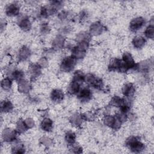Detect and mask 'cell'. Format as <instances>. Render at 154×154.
I'll use <instances>...</instances> for the list:
<instances>
[{
    "label": "cell",
    "mask_w": 154,
    "mask_h": 154,
    "mask_svg": "<svg viewBox=\"0 0 154 154\" xmlns=\"http://www.w3.org/2000/svg\"><path fill=\"white\" fill-rule=\"evenodd\" d=\"M127 146L134 152H140L144 148V144L135 137H131L126 141Z\"/></svg>",
    "instance_id": "6da1fadb"
},
{
    "label": "cell",
    "mask_w": 154,
    "mask_h": 154,
    "mask_svg": "<svg viewBox=\"0 0 154 154\" xmlns=\"http://www.w3.org/2000/svg\"><path fill=\"white\" fill-rule=\"evenodd\" d=\"M88 47V42H79V45L74 47L72 49V56L76 59L83 58L85 54Z\"/></svg>",
    "instance_id": "7a4b0ae2"
},
{
    "label": "cell",
    "mask_w": 154,
    "mask_h": 154,
    "mask_svg": "<svg viewBox=\"0 0 154 154\" xmlns=\"http://www.w3.org/2000/svg\"><path fill=\"white\" fill-rule=\"evenodd\" d=\"M76 59L73 56L67 57L64 58L61 64V69L64 72H70L75 67Z\"/></svg>",
    "instance_id": "3957f363"
},
{
    "label": "cell",
    "mask_w": 154,
    "mask_h": 154,
    "mask_svg": "<svg viewBox=\"0 0 154 154\" xmlns=\"http://www.w3.org/2000/svg\"><path fill=\"white\" fill-rule=\"evenodd\" d=\"M109 70H119L122 72H125L128 70L123 61L119 58L114 59L109 64Z\"/></svg>",
    "instance_id": "277c9868"
},
{
    "label": "cell",
    "mask_w": 154,
    "mask_h": 154,
    "mask_svg": "<svg viewBox=\"0 0 154 154\" xmlns=\"http://www.w3.org/2000/svg\"><path fill=\"white\" fill-rule=\"evenodd\" d=\"M84 81L96 88H101L103 87L102 81L99 78H97L92 74H88L85 76Z\"/></svg>",
    "instance_id": "5b68a950"
},
{
    "label": "cell",
    "mask_w": 154,
    "mask_h": 154,
    "mask_svg": "<svg viewBox=\"0 0 154 154\" xmlns=\"http://www.w3.org/2000/svg\"><path fill=\"white\" fill-rule=\"evenodd\" d=\"M103 122L105 125L111 127L114 129H118L120 126V122L116 116L114 117L112 116H106L104 117Z\"/></svg>",
    "instance_id": "8992f818"
},
{
    "label": "cell",
    "mask_w": 154,
    "mask_h": 154,
    "mask_svg": "<svg viewBox=\"0 0 154 154\" xmlns=\"http://www.w3.org/2000/svg\"><path fill=\"white\" fill-rule=\"evenodd\" d=\"M144 23V19L141 17H136L132 20L130 23V29L132 31L135 32L140 29Z\"/></svg>",
    "instance_id": "52a82bcc"
},
{
    "label": "cell",
    "mask_w": 154,
    "mask_h": 154,
    "mask_svg": "<svg viewBox=\"0 0 154 154\" xmlns=\"http://www.w3.org/2000/svg\"><path fill=\"white\" fill-rule=\"evenodd\" d=\"M122 58H123L122 61L128 70L129 69L134 68L136 66L135 61L132 55L129 53H125L123 55Z\"/></svg>",
    "instance_id": "ba28073f"
},
{
    "label": "cell",
    "mask_w": 154,
    "mask_h": 154,
    "mask_svg": "<svg viewBox=\"0 0 154 154\" xmlns=\"http://www.w3.org/2000/svg\"><path fill=\"white\" fill-rule=\"evenodd\" d=\"M16 137V131L11 129H4L2 132V138L4 141H12Z\"/></svg>",
    "instance_id": "9c48e42d"
},
{
    "label": "cell",
    "mask_w": 154,
    "mask_h": 154,
    "mask_svg": "<svg viewBox=\"0 0 154 154\" xmlns=\"http://www.w3.org/2000/svg\"><path fill=\"white\" fill-rule=\"evenodd\" d=\"M5 13L9 16H16L19 13V7L16 4H11L7 7Z\"/></svg>",
    "instance_id": "30bf717a"
},
{
    "label": "cell",
    "mask_w": 154,
    "mask_h": 154,
    "mask_svg": "<svg viewBox=\"0 0 154 154\" xmlns=\"http://www.w3.org/2000/svg\"><path fill=\"white\" fill-rule=\"evenodd\" d=\"M103 26L100 22H94L90 26V32L91 34L94 35H97L102 33L103 31Z\"/></svg>",
    "instance_id": "8fae6325"
},
{
    "label": "cell",
    "mask_w": 154,
    "mask_h": 154,
    "mask_svg": "<svg viewBox=\"0 0 154 154\" xmlns=\"http://www.w3.org/2000/svg\"><path fill=\"white\" fill-rule=\"evenodd\" d=\"M19 25L24 31L29 30L31 28V22L27 17H22L19 20Z\"/></svg>",
    "instance_id": "7c38bea8"
},
{
    "label": "cell",
    "mask_w": 154,
    "mask_h": 154,
    "mask_svg": "<svg viewBox=\"0 0 154 154\" xmlns=\"http://www.w3.org/2000/svg\"><path fill=\"white\" fill-rule=\"evenodd\" d=\"M51 99L55 102L61 101L64 97V94L63 91L58 89L54 90L51 94Z\"/></svg>",
    "instance_id": "4fadbf2b"
},
{
    "label": "cell",
    "mask_w": 154,
    "mask_h": 154,
    "mask_svg": "<svg viewBox=\"0 0 154 154\" xmlns=\"http://www.w3.org/2000/svg\"><path fill=\"white\" fill-rule=\"evenodd\" d=\"M134 87L132 83H128L125 84L122 89L123 93L126 96H131L134 93Z\"/></svg>",
    "instance_id": "5bb4252c"
},
{
    "label": "cell",
    "mask_w": 154,
    "mask_h": 154,
    "mask_svg": "<svg viewBox=\"0 0 154 154\" xmlns=\"http://www.w3.org/2000/svg\"><path fill=\"white\" fill-rule=\"evenodd\" d=\"M79 98L83 101H87V100L90 99L91 96V91L87 88H83L81 90L79 93Z\"/></svg>",
    "instance_id": "9a60e30c"
},
{
    "label": "cell",
    "mask_w": 154,
    "mask_h": 154,
    "mask_svg": "<svg viewBox=\"0 0 154 154\" xmlns=\"http://www.w3.org/2000/svg\"><path fill=\"white\" fill-rule=\"evenodd\" d=\"M30 55L29 49L26 47L23 46L19 50V59L21 61H23L26 60Z\"/></svg>",
    "instance_id": "2e32d148"
},
{
    "label": "cell",
    "mask_w": 154,
    "mask_h": 154,
    "mask_svg": "<svg viewBox=\"0 0 154 154\" xmlns=\"http://www.w3.org/2000/svg\"><path fill=\"white\" fill-rule=\"evenodd\" d=\"M64 43V38L62 35H58L53 41L52 46L55 49H59L63 48Z\"/></svg>",
    "instance_id": "e0dca14e"
},
{
    "label": "cell",
    "mask_w": 154,
    "mask_h": 154,
    "mask_svg": "<svg viewBox=\"0 0 154 154\" xmlns=\"http://www.w3.org/2000/svg\"><path fill=\"white\" fill-rule=\"evenodd\" d=\"M145 39L141 36H136L132 40V44L136 48H141L145 44Z\"/></svg>",
    "instance_id": "ac0fdd59"
},
{
    "label": "cell",
    "mask_w": 154,
    "mask_h": 154,
    "mask_svg": "<svg viewBox=\"0 0 154 154\" xmlns=\"http://www.w3.org/2000/svg\"><path fill=\"white\" fill-rule=\"evenodd\" d=\"M41 128L45 131H49L52 128V121L48 118L43 119L41 123Z\"/></svg>",
    "instance_id": "d6986e66"
},
{
    "label": "cell",
    "mask_w": 154,
    "mask_h": 154,
    "mask_svg": "<svg viewBox=\"0 0 154 154\" xmlns=\"http://www.w3.org/2000/svg\"><path fill=\"white\" fill-rule=\"evenodd\" d=\"M29 88H30V85L28 81L23 80V79L19 81L18 88L20 92L26 93V92L29 91Z\"/></svg>",
    "instance_id": "ffe728a7"
},
{
    "label": "cell",
    "mask_w": 154,
    "mask_h": 154,
    "mask_svg": "<svg viewBox=\"0 0 154 154\" xmlns=\"http://www.w3.org/2000/svg\"><path fill=\"white\" fill-rule=\"evenodd\" d=\"M80 85H81V84H79V83L76 82V81H72V82L69 85V88H68L69 92L70 94H76V93H77L79 90Z\"/></svg>",
    "instance_id": "44dd1931"
},
{
    "label": "cell",
    "mask_w": 154,
    "mask_h": 154,
    "mask_svg": "<svg viewBox=\"0 0 154 154\" xmlns=\"http://www.w3.org/2000/svg\"><path fill=\"white\" fill-rule=\"evenodd\" d=\"M13 109V105L9 100L2 101L1 103V109L2 112H7L11 111Z\"/></svg>",
    "instance_id": "7402d4cb"
},
{
    "label": "cell",
    "mask_w": 154,
    "mask_h": 154,
    "mask_svg": "<svg viewBox=\"0 0 154 154\" xmlns=\"http://www.w3.org/2000/svg\"><path fill=\"white\" fill-rule=\"evenodd\" d=\"M41 72L40 66L39 65H32L29 68V73L32 77L38 76Z\"/></svg>",
    "instance_id": "603a6c76"
},
{
    "label": "cell",
    "mask_w": 154,
    "mask_h": 154,
    "mask_svg": "<svg viewBox=\"0 0 154 154\" xmlns=\"http://www.w3.org/2000/svg\"><path fill=\"white\" fill-rule=\"evenodd\" d=\"M90 38V35L85 32H81L77 35V40L79 42H85L88 43Z\"/></svg>",
    "instance_id": "cb8c5ba5"
},
{
    "label": "cell",
    "mask_w": 154,
    "mask_h": 154,
    "mask_svg": "<svg viewBox=\"0 0 154 154\" xmlns=\"http://www.w3.org/2000/svg\"><path fill=\"white\" fill-rule=\"evenodd\" d=\"M82 116L78 115V114H75L72 116L70 121L72 124H73L75 126H79L82 123Z\"/></svg>",
    "instance_id": "d4e9b609"
},
{
    "label": "cell",
    "mask_w": 154,
    "mask_h": 154,
    "mask_svg": "<svg viewBox=\"0 0 154 154\" xmlns=\"http://www.w3.org/2000/svg\"><path fill=\"white\" fill-rule=\"evenodd\" d=\"M28 129L27 126L26 125L25 121L19 120L17 124L16 131L19 133H22L25 132Z\"/></svg>",
    "instance_id": "484cf974"
},
{
    "label": "cell",
    "mask_w": 154,
    "mask_h": 154,
    "mask_svg": "<svg viewBox=\"0 0 154 154\" xmlns=\"http://www.w3.org/2000/svg\"><path fill=\"white\" fill-rule=\"evenodd\" d=\"M11 86V81L7 78H4L1 82V87L4 90H8L10 89Z\"/></svg>",
    "instance_id": "4316f807"
},
{
    "label": "cell",
    "mask_w": 154,
    "mask_h": 154,
    "mask_svg": "<svg viewBox=\"0 0 154 154\" xmlns=\"http://www.w3.org/2000/svg\"><path fill=\"white\" fill-rule=\"evenodd\" d=\"M75 138H76V135L73 132H69L66 134V137H65V139L66 141L69 143V144H73L75 141Z\"/></svg>",
    "instance_id": "83f0119b"
},
{
    "label": "cell",
    "mask_w": 154,
    "mask_h": 154,
    "mask_svg": "<svg viewBox=\"0 0 154 154\" xmlns=\"http://www.w3.org/2000/svg\"><path fill=\"white\" fill-rule=\"evenodd\" d=\"M153 32H154V27L153 25H150L147 27L144 31L145 35L149 38H153Z\"/></svg>",
    "instance_id": "f1b7e54d"
},
{
    "label": "cell",
    "mask_w": 154,
    "mask_h": 154,
    "mask_svg": "<svg viewBox=\"0 0 154 154\" xmlns=\"http://www.w3.org/2000/svg\"><path fill=\"white\" fill-rule=\"evenodd\" d=\"M122 101H123V99H122L119 96H114L111 100L110 104L114 106L118 107V106H120V105H122Z\"/></svg>",
    "instance_id": "f546056e"
},
{
    "label": "cell",
    "mask_w": 154,
    "mask_h": 154,
    "mask_svg": "<svg viewBox=\"0 0 154 154\" xmlns=\"http://www.w3.org/2000/svg\"><path fill=\"white\" fill-rule=\"evenodd\" d=\"M23 76H24V74L23 72L21 70H14L12 73V76L13 77V78L19 81L22 80Z\"/></svg>",
    "instance_id": "4dcf8cb0"
},
{
    "label": "cell",
    "mask_w": 154,
    "mask_h": 154,
    "mask_svg": "<svg viewBox=\"0 0 154 154\" xmlns=\"http://www.w3.org/2000/svg\"><path fill=\"white\" fill-rule=\"evenodd\" d=\"M149 66H150L149 63L147 61H143V62L140 63L138 64V66H137V67H138L140 71L146 72V71L148 70V69L149 68Z\"/></svg>",
    "instance_id": "1f68e13d"
},
{
    "label": "cell",
    "mask_w": 154,
    "mask_h": 154,
    "mask_svg": "<svg viewBox=\"0 0 154 154\" xmlns=\"http://www.w3.org/2000/svg\"><path fill=\"white\" fill-rule=\"evenodd\" d=\"M24 147L22 144H17L13 148V152L16 153H24Z\"/></svg>",
    "instance_id": "d6a6232c"
},
{
    "label": "cell",
    "mask_w": 154,
    "mask_h": 154,
    "mask_svg": "<svg viewBox=\"0 0 154 154\" xmlns=\"http://www.w3.org/2000/svg\"><path fill=\"white\" fill-rule=\"evenodd\" d=\"M25 121V123L26 124V125L27 126L28 128H32L34 125V120L31 119H26Z\"/></svg>",
    "instance_id": "836d02e7"
},
{
    "label": "cell",
    "mask_w": 154,
    "mask_h": 154,
    "mask_svg": "<svg viewBox=\"0 0 154 154\" xmlns=\"http://www.w3.org/2000/svg\"><path fill=\"white\" fill-rule=\"evenodd\" d=\"M40 142L45 145V146H48L51 144V140L49 138H47V137H43L40 139Z\"/></svg>",
    "instance_id": "e575fe53"
},
{
    "label": "cell",
    "mask_w": 154,
    "mask_h": 154,
    "mask_svg": "<svg viewBox=\"0 0 154 154\" xmlns=\"http://www.w3.org/2000/svg\"><path fill=\"white\" fill-rule=\"evenodd\" d=\"M41 30L42 31V32L43 33H46L49 31V27L48 25L46 24H43V26L41 28Z\"/></svg>",
    "instance_id": "d590c367"
},
{
    "label": "cell",
    "mask_w": 154,
    "mask_h": 154,
    "mask_svg": "<svg viewBox=\"0 0 154 154\" xmlns=\"http://www.w3.org/2000/svg\"><path fill=\"white\" fill-rule=\"evenodd\" d=\"M47 65V61L45 58H42L39 61V66L42 67H45Z\"/></svg>",
    "instance_id": "8d00e7d4"
},
{
    "label": "cell",
    "mask_w": 154,
    "mask_h": 154,
    "mask_svg": "<svg viewBox=\"0 0 154 154\" xmlns=\"http://www.w3.org/2000/svg\"><path fill=\"white\" fill-rule=\"evenodd\" d=\"M73 151L75 153H81L82 152V148L78 147V146H75L73 149Z\"/></svg>",
    "instance_id": "74e56055"
}]
</instances>
